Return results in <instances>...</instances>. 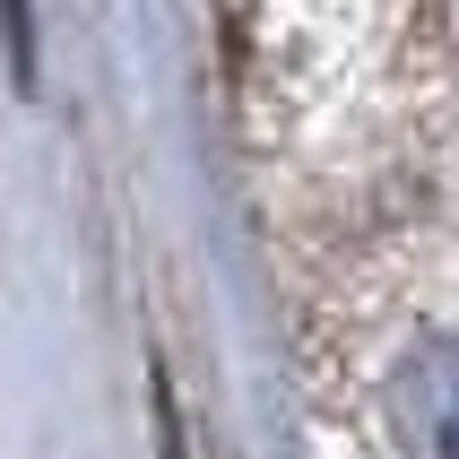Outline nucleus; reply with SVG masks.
<instances>
[{
  "mask_svg": "<svg viewBox=\"0 0 459 459\" xmlns=\"http://www.w3.org/2000/svg\"><path fill=\"white\" fill-rule=\"evenodd\" d=\"M390 434L408 459H459V338L416 347L399 373H390Z\"/></svg>",
  "mask_w": 459,
  "mask_h": 459,
  "instance_id": "f257e3e1",
  "label": "nucleus"
},
{
  "mask_svg": "<svg viewBox=\"0 0 459 459\" xmlns=\"http://www.w3.org/2000/svg\"><path fill=\"white\" fill-rule=\"evenodd\" d=\"M0 26H9V78L35 87V18H26V0H0Z\"/></svg>",
  "mask_w": 459,
  "mask_h": 459,
  "instance_id": "f03ea898",
  "label": "nucleus"
}]
</instances>
